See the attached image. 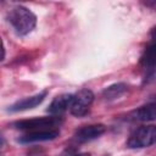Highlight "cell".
Returning <instances> with one entry per match:
<instances>
[{
  "mask_svg": "<svg viewBox=\"0 0 156 156\" xmlns=\"http://www.w3.org/2000/svg\"><path fill=\"white\" fill-rule=\"evenodd\" d=\"M106 130V127L104 124H90L79 128L74 133V139L78 143H87L91 141L99 136H101Z\"/></svg>",
  "mask_w": 156,
  "mask_h": 156,
  "instance_id": "obj_5",
  "label": "cell"
},
{
  "mask_svg": "<svg viewBox=\"0 0 156 156\" xmlns=\"http://www.w3.org/2000/svg\"><path fill=\"white\" fill-rule=\"evenodd\" d=\"M45 96H46V91H41L37 95L21 99L18 101H16L15 104H12L9 107V111L10 112H20V111H26V110H29V108H34L35 106H38L39 104H41L44 101Z\"/></svg>",
  "mask_w": 156,
  "mask_h": 156,
  "instance_id": "obj_7",
  "label": "cell"
},
{
  "mask_svg": "<svg viewBox=\"0 0 156 156\" xmlns=\"http://www.w3.org/2000/svg\"><path fill=\"white\" fill-rule=\"evenodd\" d=\"M132 117L133 119L141 121V122L156 121V102H150L139 107L132 113Z\"/></svg>",
  "mask_w": 156,
  "mask_h": 156,
  "instance_id": "obj_10",
  "label": "cell"
},
{
  "mask_svg": "<svg viewBox=\"0 0 156 156\" xmlns=\"http://www.w3.org/2000/svg\"><path fill=\"white\" fill-rule=\"evenodd\" d=\"M72 100H73L72 94H61L51 101V104L48 107V112L52 116H58L63 113L68 107H71Z\"/></svg>",
  "mask_w": 156,
  "mask_h": 156,
  "instance_id": "obj_8",
  "label": "cell"
},
{
  "mask_svg": "<svg viewBox=\"0 0 156 156\" xmlns=\"http://www.w3.org/2000/svg\"><path fill=\"white\" fill-rule=\"evenodd\" d=\"M72 156H90V154H76V155H72Z\"/></svg>",
  "mask_w": 156,
  "mask_h": 156,
  "instance_id": "obj_14",
  "label": "cell"
},
{
  "mask_svg": "<svg viewBox=\"0 0 156 156\" xmlns=\"http://www.w3.org/2000/svg\"><path fill=\"white\" fill-rule=\"evenodd\" d=\"M150 40L156 43V27H154V28L151 29V33H150Z\"/></svg>",
  "mask_w": 156,
  "mask_h": 156,
  "instance_id": "obj_12",
  "label": "cell"
},
{
  "mask_svg": "<svg viewBox=\"0 0 156 156\" xmlns=\"http://www.w3.org/2000/svg\"><path fill=\"white\" fill-rule=\"evenodd\" d=\"M62 123L61 117L50 116V117H35L29 119H21L13 123V127L21 130H43V129H55L54 127H57Z\"/></svg>",
  "mask_w": 156,
  "mask_h": 156,
  "instance_id": "obj_2",
  "label": "cell"
},
{
  "mask_svg": "<svg viewBox=\"0 0 156 156\" xmlns=\"http://www.w3.org/2000/svg\"><path fill=\"white\" fill-rule=\"evenodd\" d=\"M7 18L18 35H27L34 29L37 24L35 15L29 9L21 5L11 9Z\"/></svg>",
  "mask_w": 156,
  "mask_h": 156,
  "instance_id": "obj_1",
  "label": "cell"
},
{
  "mask_svg": "<svg viewBox=\"0 0 156 156\" xmlns=\"http://www.w3.org/2000/svg\"><path fill=\"white\" fill-rule=\"evenodd\" d=\"M140 65L143 68L147 71H154L156 69V43L151 41L149 45L145 48L141 57H140Z\"/></svg>",
  "mask_w": 156,
  "mask_h": 156,
  "instance_id": "obj_9",
  "label": "cell"
},
{
  "mask_svg": "<svg viewBox=\"0 0 156 156\" xmlns=\"http://www.w3.org/2000/svg\"><path fill=\"white\" fill-rule=\"evenodd\" d=\"M156 143V126H143L134 130L127 145L130 149H143L149 147Z\"/></svg>",
  "mask_w": 156,
  "mask_h": 156,
  "instance_id": "obj_3",
  "label": "cell"
},
{
  "mask_svg": "<svg viewBox=\"0 0 156 156\" xmlns=\"http://www.w3.org/2000/svg\"><path fill=\"white\" fill-rule=\"evenodd\" d=\"M105 156H108V155H105Z\"/></svg>",
  "mask_w": 156,
  "mask_h": 156,
  "instance_id": "obj_15",
  "label": "cell"
},
{
  "mask_svg": "<svg viewBox=\"0 0 156 156\" xmlns=\"http://www.w3.org/2000/svg\"><path fill=\"white\" fill-rule=\"evenodd\" d=\"M147 6H154V7H156V1H154V2H145Z\"/></svg>",
  "mask_w": 156,
  "mask_h": 156,
  "instance_id": "obj_13",
  "label": "cell"
},
{
  "mask_svg": "<svg viewBox=\"0 0 156 156\" xmlns=\"http://www.w3.org/2000/svg\"><path fill=\"white\" fill-rule=\"evenodd\" d=\"M60 135V132L57 129H43V130H34L29 132L24 135H22L18 141L22 144H29V143H37V141H48L54 140Z\"/></svg>",
  "mask_w": 156,
  "mask_h": 156,
  "instance_id": "obj_6",
  "label": "cell"
},
{
  "mask_svg": "<svg viewBox=\"0 0 156 156\" xmlns=\"http://www.w3.org/2000/svg\"><path fill=\"white\" fill-rule=\"evenodd\" d=\"M128 87L127 84L124 83H116V84H112L110 87H107L104 91H102V96L106 99V100H116L118 98H121L126 91H127Z\"/></svg>",
  "mask_w": 156,
  "mask_h": 156,
  "instance_id": "obj_11",
  "label": "cell"
},
{
  "mask_svg": "<svg viewBox=\"0 0 156 156\" xmlns=\"http://www.w3.org/2000/svg\"><path fill=\"white\" fill-rule=\"evenodd\" d=\"M94 94L89 89H80L77 94L73 95V100L69 107V111L76 117H83L89 112V108L93 104Z\"/></svg>",
  "mask_w": 156,
  "mask_h": 156,
  "instance_id": "obj_4",
  "label": "cell"
}]
</instances>
